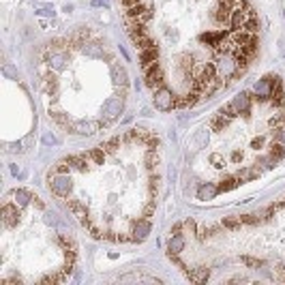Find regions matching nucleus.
Masks as SVG:
<instances>
[{
	"mask_svg": "<svg viewBox=\"0 0 285 285\" xmlns=\"http://www.w3.org/2000/svg\"><path fill=\"white\" fill-rule=\"evenodd\" d=\"M217 75H219V77H223V79H236V77H240L238 58H236L232 52L219 54V60H217Z\"/></svg>",
	"mask_w": 285,
	"mask_h": 285,
	"instance_id": "obj_1",
	"label": "nucleus"
},
{
	"mask_svg": "<svg viewBox=\"0 0 285 285\" xmlns=\"http://www.w3.org/2000/svg\"><path fill=\"white\" fill-rule=\"evenodd\" d=\"M47 185H50V189L56 197H69V193L73 191L71 176L64 174V171H52V174L47 176Z\"/></svg>",
	"mask_w": 285,
	"mask_h": 285,
	"instance_id": "obj_2",
	"label": "nucleus"
},
{
	"mask_svg": "<svg viewBox=\"0 0 285 285\" xmlns=\"http://www.w3.org/2000/svg\"><path fill=\"white\" fill-rule=\"evenodd\" d=\"M122 107H125V99L122 96H110V99L101 107V122L107 127L112 122H116L122 114Z\"/></svg>",
	"mask_w": 285,
	"mask_h": 285,
	"instance_id": "obj_3",
	"label": "nucleus"
},
{
	"mask_svg": "<svg viewBox=\"0 0 285 285\" xmlns=\"http://www.w3.org/2000/svg\"><path fill=\"white\" fill-rule=\"evenodd\" d=\"M277 82H281V77L279 75H266V77L257 79V84L253 86V93L257 95V99L260 101H268L275 93V86Z\"/></svg>",
	"mask_w": 285,
	"mask_h": 285,
	"instance_id": "obj_4",
	"label": "nucleus"
},
{
	"mask_svg": "<svg viewBox=\"0 0 285 285\" xmlns=\"http://www.w3.org/2000/svg\"><path fill=\"white\" fill-rule=\"evenodd\" d=\"M154 107L161 112H170L176 107V95L171 93L170 88H165V86H161V88L154 90Z\"/></svg>",
	"mask_w": 285,
	"mask_h": 285,
	"instance_id": "obj_5",
	"label": "nucleus"
},
{
	"mask_svg": "<svg viewBox=\"0 0 285 285\" xmlns=\"http://www.w3.org/2000/svg\"><path fill=\"white\" fill-rule=\"evenodd\" d=\"M101 127H105V125L99 120H75L67 129L71 133H75V135H95V133L101 131Z\"/></svg>",
	"mask_w": 285,
	"mask_h": 285,
	"instance_id": "obj_6",
	"label": "nucleus"
},
{
	"mask_svg": "<svg viewBox=\"0 0 285 285\" xmlns=\"http://www.w3.org/2000/svg\"><path fill=\"white\" fill-rule=\"evenodd\" d=\"M112 79H114V86L118 88V95L125 99L129 93V75L127 69L120 67V64H112Z\"/></svg>",
	"mask_w": 285,
	"mask_h": 285,
	"instance_id": "obj_7",
	"label": "nucleus"
},
{
	"mask_svg": "<svg viewBox=\"0 0 285 285\" xmlns=\"http://www.w3.org/2000/svg\"><path fill=\"white\" fill-rule=\"evenodd\" d=\"M146 86L150 90H157V88H161V86H163V69H161V64L159 62H154L152 67H148L146 71Z\"/></svg>",
	"mask_w": 285,
	"mask_h": 285,
	"instance_id": "obj_8",
	"label": "nucleus"
},
{
	"mask_svg": "<svg viewBox=\"0 0 285 285\" xmlns=\"http://www.w3.org/2000/svg\"><path fill=\"white\" fill-rule=\"evenodd\" d=\"M131 240L133 243H142V240H146L148 238V234H150V223L146 221V219H139V221H133L131 225Z\"/></svg>",
	"mask_w": 285,
	"mask_h": 285,
	"instance_id": "obj_9",
	"label": "nucleus"
},
{
	"mask_svg": "<svg viewBox=\"0 0 285 285\" xmlns=\"http://www.w3.org/2000/svg\"><path fill=\"white\" fill-rule=\"evenodd\" d=\"M79 50H82V54H86L88 58H110L105 54V47L96 41H84L82 45H79Z\"/></svg>",
	"mask_w": 285,
	"mask_h": 285,
	"instance_id": "obj_10",
	"label": "nucleus"
},
{
	"mask_svg": "<svg viewBox=\"0 0 285 285\" xmlns=\"http://www.w3.org/2000/svg\"><path fill=\"white\" fill-rule=\"evenodd\" d=\"M67 62H69V52H54L52 56H47V67L52 71H64L67 69Z\"/></svg>",
	"mask_w": 285,
	"mask_h": 285,
	"instance_id": "obj_11",
	"label": "nucleus"
},
{
	"mask_svg": "<svg viewBox=\"0 0 285 285\" xmlns=\"http://www.w3.org/2000/svg\"><path fill=\"white\" fill-rule=\"evenodd\" d=\"M41 88L45 90L47 96H52V99L56 101V95H58V77H56V75H52V73H45L41 77Z\"/></svg>",
	"mask_w": 285,
	"mask_h": 285,
	"instance_id": "obj_12",
	"label": "nucleus"
},
{
	"mask_svg": "<svg viewBox=\"0 0 285 285\" xmlns=\"http://www.w3.org/2000/svg\"><path fill=\"white\" fill-rule=\"evenodd\" d=\"M69 159V163H71V168L73 170H77V171H88L90 170V157L88 154H71V157H67Z\"/></svg>",
	"mask_w": 285,
	"mask_h": 285,
	"instance_id": "obj_13",
	"label": "nucleus"
},
{
	"mask_svg": "<svg viewBox=\"0 0 285 285\" xmlns=\"http://www.w3.org/2000/svg\"><path fill=\"white\" fill-rule=\"evenodd\" d=\"M185 249V236L182 234H171L170 236V245H168V255H178Z\"/></svg>",
	"mask_w": 285,
	"mask_h": 285,
	"instance_id": "obj_14",
	"label": "nucleus"
},
{
	"mask_svg": "<svg viewBox=\"0 0 285 285\" xmlns=\"http://www.w3.org/2000/svg\"><path fill=\"white\" fill-rule=\"evenodd\" d=\"M200 99H202V95L193 90V93H187V95H182V96H176V107H193Z\"/></svg>",
	"mask_w": 285,
	"mask_h": 285,
	"instance_id": "obj_15",
	"label": "nucleus"
},
{
	"mask_svg": "<svg viewBox=\"0 0 285 285\" xmlns=\"http://www.w3.org/2000/svg\"><path fill=\"white\" fill-rule=\"evenodd\" d=\"M232 103H234L236 107H238L240 114H245V116H249V114H251V96L247 95V93H240V95L232 101Z\"/></svg>",
	"mask_w": 285,
	"mask_h": 285,
	"instance_id": "obj_16",
	"label": "nucleus"
},
{
	"mask_svg": "<svg viewBox=\"0 0 285 285\" xmlns=\"http://www.w3.org/2000/svg\"><path fill=\"white\" fill-rule=\"evenodd\" d=\"M2 221L7 228H13L15 221H18V208L13 204H4L2 206Z\"/></svg>",
	"mask_w": 285,
	"mask_h": 285,
	"instance_id": "obj_17",
	"label": "nucleus"
},
{
	"mask_svg": "<svg viewBox=\"0 0 285 285\" xmlns=\"http://www.w3.org/2000/svg\"><path fill=\"white\" fill-rule=\"evenodd\" d=\"M219 193V187L217 185H212V182H206V185H202L200 189H197V200H212L214 195Z\"/></svg>",
	"mask_w": 285,
	"mask_h": 285,
	"instance_id": "obj_18",
	"label": "nucleus"
},
{
	"mask_svg": "<svg viewBox=\"0 0 285 285\" xmlns=\"http://www.w3.org/2000/svg\"><path fill=\"white\" fill-rule=\"evenodd\" d=\"M187 275H189V279L193 283H204L208 277H210V270L200 266V268H193V270H187Z\"/></svg>",
	"mask_w": 285,
	"mask_h": 285,
	"instance_id": "obj_19",
	"label": "nucleus"
},
{
	"mask_svg": "<svg viewBox=\"0 0 285 285\" xmlns=\"http://www.w3.org/2000/svg\"><path fill=\"white\" fill-rule=\"evenodd\" d=\"M229 120H232V118L225 116L223 112H219L217 116H212V120H210V129H212V131H223V129L229 125Z\"/></svg>",
	"mask_w": 285,
	"mask_h": 285,
	"instance_id": "obj_20",
	"label": "nucleus"
},
{
	"mask_svg": "<svg viewBox=\"0 0 285 285\" xmlns=\"http://www.w3.org/2000/svg\"><path fill=\"white\" fill-rule=\"evenodd\" d=\"M268 154H270V157L279 163L281 159H285V144H281V142H277V139H275V142L268 146Z\"/></svg>",
	"mask_w": 285,
	"mask_h": 285,
	"instance_id": "obj_21",
	"label": "nucleus"
},
{
	"mask_svg": "<svg viewBox=\"0 0 285 285\" xmlns=\"http://www.w3.org/2000/svg\"><path fill=\"white\" fill-rule=\"evenodd\" d=\"M86 154H88V157H90V161H93V163L95 165H103V161H105V150L103 148H93V150H88V152H86Z\"/></svg>",
	"mask_w": 285,
	"mask_h": 285,
	"instance_id": "obj_22",
	"label": "nucleus"
},
{
	"mask_svg": "<svg viewBox=\"0 0 285 285\" xmlns=\"http://www.w3.org/2000/svg\"><path fill=\"white\" fill-rule=\"evenodd\" d=\"M272 105L275 107H283L285 105V93H283L281 82H277V86H275V93H272Z\"/></svg>",
	"mask_w": 285,
	"mask_h": 285,
	"instance_id": "obj_23",
	"label": "nucleus"
},
{
	"mask_svg": "<svg viewBox=\"0 0 285 285\" xmlns=\"http://www.w3.org/2000/svg\"><path fill=\"white\" fill-rule=\"evenodd\" d=\"M13 195H15V202H18V206H26V204H30L32 197H35L30 191H26V189H18Z\"/></svg>",
	"mask_w": 285,
	"mask_h": 285,
	"instance_id": "obj_24",
	"label": "nucleus"
},
{
	"mask_svg": "<svg viewBox=\"0 0 285 285\" xmlns=\"http://www.w3.org/2000/svg\"><path fill=\"white\" fill-rule=\"evenodd\" d=\"M144 163H146V170H150V171L157 168V165H159V154H157V150L148 148L146 157H144Z\"/></svg>",
	"mask_w": 285,
	"mask_h": 285,
	"instance_id": "obj_25",
	"label": "nucleus"
},
{
	"mask_svg": "<svg viewBox=\"0 0 285 285\" xmlns=\"http://www.w3.org/2000/svg\"><path fill=\"white\" fill-rule=\"evenodd\" d=\"M238 176H228L225 180H221V185H219V193H225V191H232L238 187Z\"/></svg>",
	"mask_w": 285,
	"mask_h": 285,
	"instance_id": "obj_26",
	"label": "nucleus"
},
{
	"mask_svg": "<svg viewBox=\"0 0 285 285\" xmlns=\"http://www.w3.org/2000/svg\"><path fill=\"white\" fill-rule=\"evenodd\" d=\"M101 148L105 150V152H110V154H114L118 148H120V137H110V139H105L103 144H101Z\"/></svg>",
	"mask_w": 285,
	"mask_h": 285,
	"instance_id": "obj_27",
	"label": "nucleus"
},
{
	"mask_svg": "<svg viewBox=\"0 0 285 285\" xmlns=\"http://www.w3.org/2000/svg\"><path fill=\"white\" fill-rule=\"evenodd\" d=\"M208 142V131L206 129H200V131L195 133V137H193V150L197 148H204V144Z\"/></svg>",
	"mask_w": 285,
	"mask_h": 285,
	"instance_id": "obj_28",
	"label": "nucleus"
},
{
	"mask_svg": "<svg viewBox=\"0 0 285 285\" xmlns=\"http://www.w3.org/2000/svg\"><path fill=\"white\" fill-rule=\"evenodd\" d=\"M236 176H238L240 182H243V180H251V178H257V176H260V170H257V168H247V170H240Z\"/></svg>",
	"mask_w": 285,
	"mask_h": 285,
	"instance_id": "obj_29",
	"label": "nucleus"
},
{
	"mask_svg": "<svg viewBox=\"0 0 285 285\" xmlns=\"http://www.w3.org/2000/svg\"><path fill=\"white\" fill-rule=\"evenodd\" d=\"M50 118H54V120H56L60 127H69V125H71V118L64 114V112H50Z\"/></svg>",
	"mask_w": 285,
	"mask_h": 285,
	"instance_id": "obj_30",
	"label": "nucleus"
},
{
	"mask_svg": "<svg viewBox=\"0 0 285 285\" xmlns=\"http://www.w3.org/2000/svg\"><path fill=\"white\" fill-rule=\"evenodd\" d=\"M144 144H146L148 148H152V150H157L161 146V139L157 133H146V137H144Z\"/></svg>",
	"mask_w": 285,
	"mask_h": 285,
	"instance_id": "obj_31",
	"label": "nucleus"
},
{
	"mask_svg": "<svg viewBox=\"0 0 285 285\" xmlns=\"http://www.w3.org/2000/svg\"><path fill=\"white\" fill-rule=\"evenodd\" d=\"M240 225H243V219H240V217H228V219H223V228H228V229H238Z\"/></svg>",
	"mask_w": 285,
	"mask_h": 285,
	"instance_id": "obj_32",
	"label": "nucleus"
},
{
	"mask_svg": "<svg viewBox=\"0 0 285 285\" xmlns=\"http://www.w3.org/2000/svg\"><path fill=\"white\" fill-rule=\"evenodd\" d=\"M221 112H223V114H225V116H229V118H236V116H240L238 107H236V105L232 103V101H229V103H228V105H225V107H221Z\"/></svg>",
	"mask_w": 285,
	"mask_h": 285,
	"instance_id": "obj_33",
	"label": "nucleus"
},
{
	"mask_svg": "<svg viewBox=\"0 0 285 285\" xmlns=\"http://www.w3.org/2000/svg\"><path fill=\"white\" fill-rule=\"evenodd\" d=\"M41 11H37L39 15H47V18H54L56 15V11H54V7H50V4H37Z\"/></svg>",
	"mask_w": 285,
	"mask_h": 285,
	"instance_id": "obj_34",
	"label": "nucleus"
},
{
	"mask_svg": "<svg viewBox=\"0 0 285 285\" xmlns=\"http://www.w3.org/2000/svg\"><path fill=\"white\" fill-rule=\"evenodd\" d=\"M243 223H249V225H255V223H262V219H260V214H243Z\"/></svg>",
	"mask_w": 285,
	"mask_h": 285,
	"instance_id": "obj_35",
	"label": "nucleus"
},
{
	"mask_svg": "<svg viewBox=\"0 0 285 285\" xmlns=\"http://www.w3.org/2000/svg\"><path fill=\"white\" fill-rule=\"evenodd\" d=\"M228 4L232 7V11H236V9H247L249 4H247V0H228Z\"/></svg>",
	"mask_w": 285,
	"mask_h": 285,
	"instance_id": "obj_36",
	"label": "nucleus"
},
{
	"mask_svg": "<svg viewBox=\"0 0 285 285\" xmlns=\"http://www.w3.org/2000/svg\"><path fill=\"white\" fill-rule=\"evenodd\" d=\"M2 71H4V75H7V77H11V79H18V71H15V69L11 67L9 62L2 67Z\"/></svg>",
	"mask_w": 285,
	"mask_h": 285,
	"instance_id": "obj_37",
	"label": "nucleus"
},
{
	"mask_svg": "<svg viewBox=\"0 0 285 285\" xmlns=\"http://www.w3.org/2000/svg\"><path fill=\"white\" fill-rule=\"evenodd\" d=\"M285 122V114H279V116H272L270 118V127H275V129H279Z\"/></svg>",
	"mask_w": 285,
	"mask_h": 285,
	"instance_id": "obj_38",
	"label": "nucleus"
},
{
	"mask_svg": "<svg viewBox=\"0 0 285 285\" xmlns=\"http://www.w3.org/2000/svg\"><path fill=\"white\" fill-rule=\"evenodd\" d=\"M43 144H45V146H54V144H58V139H56V137H54V135H52V133H50V131H47V133H45V135H43Z\"/></svg>",
	"mask_w": 285,
	"mask_h": 285,
	"instance_id": "obj_39",
	"label": "nucleus"
},
{
	"mask_svg": "<svg viewBox=\"0 0 285 285\" xmlns=\"http://www.w3.org/2000/svg\"><path fill=\"white\" fill-rule=\"evenodd\" d=\"M45 223H47V225H52V228H56V225H58L56 214H54V212H45Z\"/></svg>",
	"mask_w": 285,
	"mask_h": 285,
	"instance_id": "obj_40",
	"label": "nucleus"
},
{
	"mask_svg": "<svg viewBox=\"0 0 285 285\" xmlns=\"http://www.w3.org/2000/svg\"><path fill=\"white\" fill-rule=\"evenodd\" d=\"M21 146H24V142H15V144H9V152H21V150H24V148H21Z\"/></svg>",
	"mask_w": 285,
	"mask_h": 285,
	"instance_id": "obj_41",
	"label": "nucleus"
},
{
	"mask_svg": "<svg viewBox=\"0 0 285 285\" xmlns=\"http://www.w3.org/2000/svg\"><path fill=\"white\" fill-rule=\"evenodd\" d=\"M264 144H266V135H260V137H255V139H253V144H251V146H253V148L257 150V148L264 146Z\"/></svg>",
	"mask_w": 285,
	"mask_h": 285,
	"instance_id": "obj_42",
	"label": "nucleus"
},
{
	"mask_svg": "<svg viewBox=\"0 0 285 285\" xmlns=\"http://www.w3.org/2000/svg\"><path fill=\"white\" fill-rule=\"evenodd\" d=\"M210 163H214V165H223L225 159H223L219 152H214V154H210Z\"/></svg>",
	"mask_w": 285,
	"mask_h": 285,
	"instance_id": "obj_43",
	"label": "nucleus"
},
{
	"mask_svg": "<svg viewBox=\"0 0 285 285\" xmlns=\"http://www.w3.org/2000/svg\"><path fill=\"white\" fill-rule=\"evenodd\" d=\"M185 228L189 229L191 234H197V232H195V229H197V225H195V221H193V219H189V221H185Z\"/></svg>",
	"mask_w": 285,
	"mask_h": 285,
	"instance_id": "obj_44",
	"label": "nucleus"
},
{
	"mask_svg": "<svg viewBox=\"0 0 285 285\" xmlns=\"http://www.w3.org/2000/svg\"><path fill=\"white\" fill-rule=\"evenodd\" d=\"M275 139H277V142H281V144H285V129H277Z\"/></svg>",
	"mask_w": 285,
	"mask_h": 285,
	"instance_id": "obj_45",
	"label": "nucleus"
},
{
	"mask_svg": "<svg viewBox=\"0 0 285 285\" xmlns=\"http://www.w3.org/2000/svg\"><path fill=\"white\" fill-rule=\"evenodd\" d=\"M139 2H142V0H122V4H125V9H133V7H137Z\"/></svg>",
	"mask_w": 285,
	"mask_h": 285,
	"instance_id": "obj_46",
	"label": "nucleus"
},
{
	"mask_svg": "<svg viewBox=\"0 0 285 285\" xmlns=\"http://www.w3.org/2000/svg\"><path fill=\"white\" fill-rule=\"evenodd\" d=\"M243 262L245 264H249V266H260L262 264L260 260H253V257H243Z\"/></svg>",
	"mask_w": 285,
	"mask_h": 285,
	"instance_id": "obj_47",
	"label": "nucleus"
},
{
	"mask_svg": "<svg viewBox=\"0 0 285 285\" xmlns=\"http://www.w3.org/2000/svg\"><path fill=\"white\" fill-rule=\"evenodd\" d=\"M152 212H154V204H148L146 210H144V214H146V217H152Z\"/></svg>",
	"mask_w": 285,
	"mask_h": 285,
	"instance_id": "obj_48",
	"label": "nucleus"
},
{
	"mask_svg": "<svg viewBox=\"0 0 285 285\" xmlns=\"http://www.w3.org/2000/svg\"><path fill=\"white\" fill-rule=\"evenodd\" d=\"M240 159H243V154H240V152H234L232 154V161H240Z\"/></svg>",
	"mask_w": 285,
	"mask_h": 285,
	"instance_id": "obj_49",
	"label": "nucleus"
},
{
	"mask_svg": "<svg viewBox=\"0 0 285 285\" xmlns=\"http://www.w3.org/2000/svg\"><path fill=\"white\" fill-rule=\"evenodd\" d=\"M11 171H13V174L18 176V174H19V168H18V165H11Z\"/></svg>",
	"mask_w": 285,
	"mask_h": 285,
	"instance_id": "obj_50",
	"label": "nucleus"
},
{
	"mask_svg": "<svg viewBox=\"0 0 285 285\" xmlns=\"http://www.w3.org/2000/svg\"><path fill=\"white\" fill-rule=\"evenodd\" d=\"M283 18H285V11H283Z\"/></svg>",
	"mask_w": 285,
	"mask_h": 285,
	"instance_id": "obj_51",
	"label": "nucleus"
}]
</instances>
